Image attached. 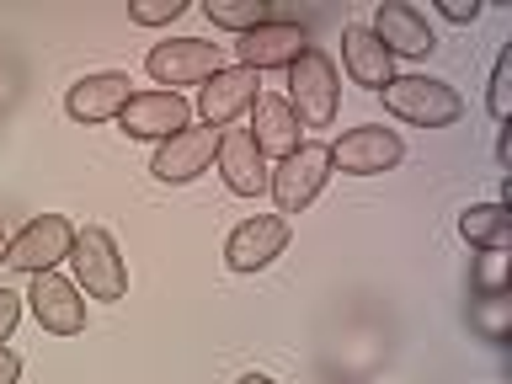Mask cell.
<instances>
[{
    "label": "cell",
    "instance_id": "cell-1",
    "mask_svg": "<svg viewBox=\"0 0 512 384\" xmlns=\"http://www.w3.org/2000/svg\"><path fill=\"white\" fill-rule=\"evenodd\" d=\"M336 102H342L336 64L320 54V48H304V54L288 64V107H294L299 128H331L336 123Z\"/></svg>",
    "mask_w": 512,
    "mask_h": 384
},
{
    "label": "cell",
    "instance_id": "cell-2",
    "mask_svg": "<svg viewBox=\"0 0 512 384\" xmlns=\"http://www.w3.org/2000/svg\"><path fill=\"white\" fill-rule=\"evenodd\" d=\"M379 96L395 118H406L416 128H448L464 118V96L448 80H432V75H395Z\"/></svg>",
    "mask_w": 512,
    "mask_h": 384
},
{
    "label": "cell",
    "instance_id": "cell-3",
    "mask_svg": "<svg viewBox=\"0 0 512 384\" xmlns=\"http://www.w3.org/2000/svg\"><path fill=\"white\" fill-rule=\"evenodd\" d=\"M326 182H331V144H315V139H304L294 155H283L267 171V192L278 203V214H304Z\"/></svg>",
    "mask_w": 512,
    "mask_h": 384
},
{
    "label": "cell",
    "instance_id": "cell-4",
    "mask_svg": "<svg viewBox=\"0 0 512 384\" xmlns=\"http://www.w3.org/2000/svg\"><path fill=\"white\" fill-rule=\"evenodd\" d=\"M70 262H75V283L86 288V299L118 304L128 294V267H123V256H118V240H112V230H102V224L75 230Z\"/></svg>",
    "mask_w": 512,
    "mask_h": 384
},
{
    "label": "cell",
    "instance_id": "cell-5",
    "mask_svg": "<svg viewBox=\"0 0 512 384\" xmlns=\"http://www.w3.org/2000/svg\"><path fill=\"white\" fill-rule=\"evenodd\" d=\"M70 246H75V224L64 214H38V219L22 224V235L11 240L6 262L16 272H32V278H38V272H54L64 256H70Z\"/></svg>",
    "mask_w": 512,
    "mask_h": 384
},
{
    "label": "cell",
    "instance_id": "cell-6",
    "mask_svg": "<svg viewBox=\"0 0 512 384\" xmlns=\"http://www.w3.org/2000/svg\"><path fill=\"white\" fill-rule=\"evenodd\" d=\"M256 96H262V75L246 64H230V70L208 75V86L198 91V118L208 128H235L240 112L256 107Z\"/></svg>",
    "mask_w": 512,
    "mask_h": 384
},
{
    "label": "cell",
    "instance_id": "cell-7",
    "mask_svg": "<svg viewBox=\"0 0 512 384\" xmlns=\"http://www.w3.org/2000/svg\"><path fill=\"white\" fill-rule=\"evenodd\" d=\"M400 155H406L400 134L395 128H379V123L347 128V134L331 144V166H342L347 176H379V171L400 166Z\"/></svg>",
    "mask_w": 512,
    "mask_h": 384
},
{
    "label": "cell",
    "instance_id": "cell-8",
    "mask_svg": "<svg viewBox=\"0 0 512 384\" xmlns=\"http://www.w3.org/2000/svg\"><path fill=\"white\" fill-rule=\"evenodd\" d=\"M160 86H198V80L219 75V43H203V38H171V43H155L150 59H144Z\"/></svg>",
    "mask_w": 512,
    "mask_h": 384
},
{
    "label": "cell",
    "instance_id": "cell-9",
    "mask_svg": "<svg viewBox=\"0 0 512 384\" xmlns=\"http://www.w3.org/2000/svg\"><path fill=\"white\" fill-rule=\"evenodd\" d=\"M288 246V219L283 214H256L246 224H235L224 240V267L230 272H262L267 262H278Z\"/></svg>",
    "mask_w": 512,
    "mask_h": 384
},
{
    "label": "cell",
    "instance_id": "cell-10",
    "mask_svg": "<svg viewBox=\"0 0 512 384\" xmlns=\"http://www.w3.org/2000/svg\"><path fill=\"white\" fill-rule=\"evenodd\" d=\"M214 150H219V128H182V134H171V139H160V150L150 160V171L160 176V182H192V176H203L208 166H214Z\"/></svg>",
    "mask_w": 512,
    "mask_h": 384
},
{
    "label": "cell",
    "instance_id": "cell-11",
    "mask_svg": "<svg viewBox=\"0 0 512 384\" xmlns=\"http://www.w3.org/2000/svg\"><path fill=\"white\" fill-rule=\"evenodd\" d=\"M27 299H32V315H38L43 331H54V336L86 331V299H80V288L70 278H59V272H38Z\"/></svg>",
    "mask_w": 512,
    "mask_h": 384
},
{
    "label": "cell",
    "instance_id": "cell-12",
    "mask_svg": "<svg viewBox=\"0 0 512 384\" xmlns=\"http://www.w3.org/2000/svg\"><path fill=\"white\" fill-rule=\"evenodd\" d=\"M118 123H123L128 139H171L192 123V107L176 91H139L134 102L118 112Z\"/></svg>",
    "mask_w": 512,
    "mask_h": 384
},
{
    "label": "cell",
    "instance_id": "cell-13",
    "mask_svg": "<svg viewBox=\"0 0 512 384\" xmlns=\"http://www.w3.org/2000/svg\"><path fill=\"white\" fill-rule=\"evenodd\" d=\"M219 176L235 198H262L267 192V155L256 150L251 128H224L219 134Z\"/></svg>",
    "mask_w": 512,
    "mask_h": 384
},
{
    "label": "cell",
    "instance_id": "cell-14",
    "mask_svg": "<svg viewBox=\"0 0 512 384\" xmlns=\"http://www.w3.org/2000/svg\"><path fill=\"white\" fill-rule=\"evenodd\" d=\"M304 48H310V38H304V27L299 22H288V16H278V22H267V27H256V32H246V38L235 43V54H240V64L246 70H288Z\"/></svg>",
    "mask_w": 512,
    "mask_h": 384
},
{
    "label": "cell",
    "instance_id": "cell-15",
    "mask_svg": "<svg viewBox=\"0 0 512 384\" xmlns=\"http://www.w3.org/2000/svg\"><path fill=\"white\" fill-rule=\"evenodd\" d=\"M134 80H128L123 70H102V75H86L75 80L70 96H64V112H70L75 123H112L118 112L134 102Z\"/></svg>",
    "mask_w": 512,
    "mask_h": 384
},
{
    "label": "cell",
    "instance_id": "cell-16",
    "mask_svg": "<svg viewBox=\"0 0 512 384\" xmlns=\"http://www.w3.org/2000/svg\"><path fill=\"white\" fill-rule=\"evenodd\" d=\"M342 64H347L352 86H363V91H384L395 80V54L374 38V27H347L342 32Z\"/></svg>",
    "mask_w": 512,
    "mask_h": 384
},
{
    "label": "cell",
    "instance_id": "cell-17",
    "mask_svg": "<svg viewBox=\"0 0 512 384\" xmlns=\"http://www.w3.org/2000/svg\"><path fill=\"white\" fill-rule=\"evenodd\" d=\"M251 139H256V150L262 155H294L299 150V118H294V107H288V96H256V107H251Z\"/></svg>",
    "mask_w": 512,
    "mask_h": 384
},
{
    "label": "cell",
    "instance_id": "cell-18",
    "mask_svg": "<svg viewBox=\"0 0 512 384\" xmlns=\"http://www.w3.org/2000/svg\"><path fill=\"white\" fill-rule=\"evenodd\" d=\"M374 38L390 48V54H427V48H438V38H432V27H427V16L416 11V6H406V0L379 6Z\"/></svg>",
    "mask_w": 512,
    "mask_h": 384
},
{
    "label": "cell",
    "instance_id": "cell-19",
    "mask_svg": "<svg viewBox=\"0 0 512 384\" xmlns=\"http://www.w3.org/2000/svg\"><path fill=\"white\" fill-rule=\"evenodd\" d=\"M459 235L470 240V246H480V251H507V240H512L507 203L502 198H496V203H470L459 214Z\"/></svg>",
    "mask_w": 512,
    "mask_h": 384
},
{
    "label": "cell",
    "instance_id": "cell-20",
    "mask_svg": "<svg viewBox=\"0 0 512 384\" xmlns=\"http://www.w3.org/2000/svg\"><path fill=\"white\" fill-rule=\"evenodd\" d=\"M208 22L214 27H224V32H256V27H267V22H278V0H208Z\"/></svg>",
    "mask_w": 512,
    "mask_h": 384
},
{
    "label": "cell",
    "instance_id": "cell-21",
    "mask_svg": "<svg viewBox=\"0 0 512 384\" xmlns=\"http://www.w3.org/2000/svg\"><path fill=\"white\" fill-rule=\"evenodd\" d=\"M486 107H491V118H496V123H507V112H512V48H502V54H496Z\"/></svg>",
    "mask_w": 512,
    "mask_h": 384
},
{
    "label": "cell",
    "instance_id": "cell-22",
    "mask_svg": "<svg viewBox=\"0 0 512 384\" xmlns=\"http://www.w3.org/2000/svg\"><path fill=\"white\" fill-rule=\"evenodd\" d=\"M182 11H187V0H134V6H128V22L160 27V22H176Z\"/></svg>",
    "mask_w": 512,
    "mask_h": 384
},
{
    "label": "cell",
    "instance_id": "cell-23",
    "mask_svg": "<svg viewBox=\"0 0 512 384\" xmlns=\"http://www.w3.org/2000/svg\"><path fill=\"white\" fill-rule=\"evenodd\" d=\"M16 320H22V294H11V288H0V342H11Z\"/></svg>",
    "mask_w": 512,
    "mask_h": 384
},
{
    "label": "cell",
    "instance_id": "cell-24",
    "mask_svg": "<svg viewBox=\"0 0 512 384\" xmlns=\"http://www.w3.org/2000/svg\"><path fill=\"white\" fill-rule=\"evenodd\" d=\"M438 11L448 16V22H475V16H480V0H443Z\"/></svg>",
    "mask_w": 512,
    "mask_h": 384
},
{
    "label": "cell",
    "instance_id": "cell-25",
    "mask_svg": "<svg viewBox=\"0 0 512 384\" xmlns=\"http://www.w3.org/2000/svg\"><path fill=\"white\" fill-rule=\"evenodd\" d=\"M16 374H22V358L11 347H0V384H16Z\"/></svg>",
    "mask_w": 512,
    "mask_h": 384
},
{
    "label": "cell",
    "instance_id": "cell-26",
    "mask_svg": "<svg viewBox=\"0 0 512 384\" xmlns=\"http://www.w3.org/2000/svg\"><path fill=\"white\" fill-rule=\"evenodd\" d=\"M240 384H278V379H267V374H246Z\"/></svg>",
    "mask_w": 512,
    "mask_h": 384
},
{
    "label": "cell",
    "instance_id": "cell-27",
    "mask_svg": "<svg viewBox=\"0 0 512 384\" xmlns=\"http://www.w3.org/2000/svg\"><path fill=\"white\" fill-rule=\"evenodd\" d=\"M6 251H11V240H6V235H0V262H6Z\"/></svg>",
    "mask_w": 512,
    "mask_h": 384
}]
</instances>
